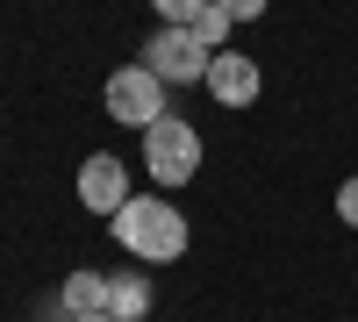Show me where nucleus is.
Instances as JSON below:
<instances>
[{"instance_id": "10", "label": "nucleus", "mask_w": 358, "mask_h": 322, "mask_svg": "<svg viewBox=\"0 0 358 322\" xmlns=\"http://www.w3.org/2000/svg\"><path fill=\"white\" fill-rule=\"evenodd\" d=\"M158 8V22H172V29H194V15L208 8V0H151Z\"/></svg>"}, {"instance_id": "9", "label": "nucleus", "mask_w": 358, "mask_h": 322, "mask_svg": "<svg viewBox=\"0 0 358 322\" xmlns=\"http://www.w3.org/2000/svg\"><path fill=\"white\" fill-rule=\"evenodd\" d=\"M229 29H236V22H229V15H222V8H215V0H208V8H201V15H194V36H201V43H208V50H222V43H229Z\"/></svg>"}, {"instance_id": "11", "label": "nucleus", "mask_w": 358, "mask_h": 322, "mask_svg": "<svg viewBox=\"0 0 358 322\" xmlns=\"http://www.w3.org/2000/svg\"><path fill=\"white\" fill-rule=\"evenodd\" d=\"M337 222H351V229H358V180H344V186H337Z\"/></svg>"}, {"instance_id": "13", "label": "nucleus", "mask_w": 358, "mask_h": 322, "mask_svg": "<svg viewBox=\"0 0 358 322\" xmlns=\"http://www.w3.org/2000/svg\"><path fill=\"white\" fill-rule=\"evenodd\" d=\"M65 322H115V315H108V308H101V315H65Z\"/></svg>"}, {"instance_id": "12", "label": "nucleus", "mask_w": 358, "mask_h": 322, "mask_svg": "<svg viewBox=\"0 0 358 322\" xmlns=\"http://www.w3.org/2000/svg\"><path fill=\"white\" fill-rule=\"evenodd\" d=\"M215 8H222L229 22H258V15H265V0H215Z\"/></svg>"}, {"instance_id": "7", "label": "nucleus", "mask_w": 358, "mask_h": 322, "mask_svg": "<svg viewBox=\"0 0 358 322\" xmlns=\"http://www.w3.org/2000/svg\"><path fill=\"white\" fill-rule=\"evenodd\" d=\"M108 315L115 322H143L151 315V279L143 272H108Z\"/></svg>"}, {"instance_id": "5", "label": "nucleus", "mask_w": 358, "mask_h": 322, "mask_svg": "<svg viewBox=\"0 0 358 322\" xmlns=\"http://www.w3.org/2000/svg\"><path fill=\"white\" fill-rule=\"evenodd\" d=\"M258 57H244V50H215L208 57V94H215L222 108H251L258 101Z\"/></svg>"}, {"instance_id": "8", "label": "nucleus", "mask_w": 358, "mask_h": 322, "mask_svg": "<svg viewBox=\"0 0 358 322\" xmlns=\"http://www.w3.org/2000/svg\"><path fill=\"white\" fill-rule=\"evenodd\" d=\"M108 308V272H72L65 279V315H101Z\"/></svg>"}, {"instance_id": "1", "label": "nucleus", "mask_w": 358, "mask_h": 322, "mask_svg": "<svg viewBox=\"0 0 358 322\" xmlns=\"http://www.w3.org/2000/svg\"><path fill=\"white\" fill-rule=\"evenodd\" d=\"M108 229H115V244H122L129 258H143V265H172V258H187V215H179L172 200L129 193Z\"/></svg>"}, {"instance_id": "2", "label": "nucleus", "mask_w": 358, "mask_h": 322, "mask_svg": "<svg viewBox=\"0 0 358 322\" xmlns=\"http://www.w3.org/2000/svg\"><path fill=\"white\" fill-rule=\"evenodd\" d=\"M143 172H151L158 186H187L201 172V129L179 122V115H158V122L143 129Z\"/></svg>"}, {"instance_id": "3", "label": "nucleus", "mask_w": 358, "mask_h": 322, "mask_svg": "<svg viewBox=\"0 0 358 322\" xmlns=\"http://www.w3.org/2000/svg\"><path fill=\"white\" fill-rule=\"evenodd\" d=\"M208 57H215V50H208L194 29H172V22L143 43V65H151L165 86H201V79H208Z\"/></svg>"}, {"instance_id": "4", "label": "nucleus", "mask_w": 358, "mask_h": 322, "mask_svg": "<svg viewBox=\"0 0 358 322\" xmlns=\"http://www.w3.org/2000/svg\"><path fill=\"white\" fill-rule=\"evenodd\" d=\"M108 115L122 129H151L158 115H165V79L151 65H122V72L108 79Z\"/></svg>"}, {"instance_id": "6", "label": "nucleus", "mask_w": 358, "mask_h": 322, "mask_svg": "<svg viewBox=\"0 0 358 322\" xmlns=\"http://www.w3.org/2000/svg\"><path fill=\"white\" fill-rule=\"evenodd\" d=\"M79 200H86L94 215H115V208L129 200V165L108 158V151H94V158L79 165Z\"/></svg>"}]
</instances>
